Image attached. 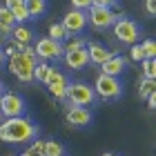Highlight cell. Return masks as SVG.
Wrapping results in <instances>:
<instances>
[{
	"label": "cell",
	"mask_w": 156,
	"mask_h": 156,
	"mask_svg": "<svg viewBox=\"0 0 156 156\" xmlns=\"http://www.w3.org/2000/svg\"><path fill=\"white\" fill-rule=\"evenodd\" d=\"M34 138H38V127L34 120L25 116L5 118L0 125V140L2 143H31Z\"/></svg>",
	"instance_id": "obj_1"
},
{
	"label": "cell",
	"mask_w": 156,
	"mask_h": 156,
	"mask_svg": "<svg viewBox=\"0 0 156 156\" xmlns=\"http://www.w3.org/2000/svg\"><path fill=\"white\" fill-rule=\"evenodd\" d=\"M94 101H96V94L87 83H69L67 85V109L69 107H89Z\"/></svg>",
	"instance_id": "obj_2"
},
{
	"label": "cell",
	"mask_w": 156,
	"mask_h": 156,
	"mask_svg": "<svg viewBox=\"0 0 156 156\" xmlns=\"http://www.w3.org/2000/svg\"><path fill=\"white\" fill-rule=\"evenodd\" d=\"M94 94H98L105 101H116V98L123 96V83L114 76H98L96 85H94Z\"/></svg>",
	"instance_id": "obj_3"
},
{
	"label": "cell",
	"mask_w": 156,
	"mask_h": 156,
	"mask_svg": "<svg viewBox=\"0 0 156 156\" xmlns=\"http://www.w3.org/2000/svg\"><path fill=\"white\" fill-rule=\"evenodd\" d=\"M25 98L20 94H13V91H7V94H0V114L5 118H16L25 114Z\"/></svg>",
	"instance_id": "obj_4"
},
{
	"label": "cell",
	"mask_w": 156,
	"mask_h": 156,
	"mask_svg": "<svg viewBox=\"0 0 156 156\" xmlns=\"http://www.w3.org/2000/svg\"><path fill=\"white\" fill-rule=\"evenodd\" d=\"M112 27H114L116 40L125 42V45H136V40H138V36H140V29H138V25L134 23V20L120 16V18H116V23L112 25Z\"/></svg>",
	"instance_id": "obj_5"
},
{
	"label": "cell",
	"mask_w": 156,
	"mask_h": 156,
	"mask_svg": "<svg viewBox=\"0 0 156 156\" xmlns=\"http://www.w3.org/2000/svg\"><path fill=\"white\" fill-rule=\"evenodd\" d=\"M34 67L36 65H34L31 60H27L20 51H16L9 58V72L16 76L20 83H31L34 80Z\"/></svg>",
	"instance_id": "obj_6"
},
{
	"label": "cell",
	"mask_w": 156,
	"mask_h": 156,
	"mask_svg": "<svg viewBox=\"0 0 156 156\" xmlns=\"http://www.w3.org/2000/svg\"><path fill=\"white\" fill-rule=\"evenodd\" d=\"M87 20L91 25L96 27V29H107L116 23V13L109 9V7H98V5H91L89 7V16Z\"/></svg>",
	"instance_id": "obj_7"
},
{
	"label": "cell",
	"mask_w": 156,
	"mask_h": 156,
	"mask_svg": "<svg viewBox=\"0 0 156 156\" xmlns=\"http://www.w3.org/2000/svg\"><path fill=\"white\" fill-rule=\"evenodd\" d=\"M36 56L42 60H54V58H60L65 56V49H62V42H56L51 38H40L36 42Z\"/></svg>",
	"instance_id": "obj_8"
},
{
	"label": "cell",
	"mask_w": 156,
	"mask_h": 156,
	"mask_svg": "<svg viewBox=\"0 0 156 156\" xmlns=\"http://www.w3.org/2000/svg\"><path fill=\"white\" fill-rule=\"evenodd\" d=\"M62 27H65V31L72 36V34H80L85 27H87V13L85 11H78V9H72L65 13V18H62Z\"/></svg>",
	"instance_id": "obj_9"
},
{
	"label": "cell",
	"mask_w": 156,
	"mask_h": 156,
	"mask_svg": "<svg viewBox=\"0 0 156 156\" xmlns=\"http://www.w3.org/2000/svg\"><path fill=\"white\" fill-rule=\"evenodd\" d=\"M91 112L87 107H69L67 109V123L72 127H87L91 123Z\"/></svg>",
	"instance_id": "obj_10"
},
{
	"label": "cell",
	"mask_w": 156,
	"mask_h": 156,
	"mask_svg": "<svg viewBox=\"0 0 156 156\" xmlns=\"http://www.w3.org/2000/svg\"><path fill=\"white\" fill-rule=\"evenodd\" d=\"M89 62V56H87V49H78V51H72V54H65V65L74 72H80L83 67H87Z\"/></svg>",
	"instance_id": "obj_11"
},
{
	"label": "cell",
	"mask_w": 156,
	"mask_h": 156,
	"mask_svg": "<svg viewBox=\"0 0 156 156\" xmlns=\"http://www.w3.org/2000/svg\"><path fill=\"white\" fill-rule=\"evenodd\" d=\"M87 49V56H89V62H94V65H103L105 60H109L112 54L109 49H105L103 45H98V42H89V47H85Z\"/></svg>",
	"instance_id": "obj_12"
},
{
	"label": "cell",
	"mask_w": 156,
	"mask_h": 156,
	"mask_svg": "<svg viewBox=\"0 0 156 156\" xmlns=\"http://www.w3.org/2000/svg\"><path fill=\"white\" fill-rule=\"evenodd\" d=\"M125 65H127V62H125V58H123V56H112V58L109 60H105L103 62V76H114V78H118L120 74H123V69H125Z\"/></svg>",
	"instance_id": "obj_13"
},
{
	"label": "cell",
	"mask_w": 156,
	"mask_h": 156,
	"mask_svg": "<svg viewBox=\"0 0 156 156\" xmlns=\"http://www.w3.org/2000/svg\"><path fill=\"white\" fill-rule=\"evenodd\" d=\"M11 40H13V42H20V45H27V42L31 40V31L27 29L25 25H13V29H11Z\"/></svg>",
	"instance_id": "obj_14"
},
{
	"label": "cell",
	"mask_w": 156,
	"mask_h": 156,
	"mask_svg": "<svg viewBox=\"0 0 156 156\" xmlns=\"http://www.w3.org/2000/svg\"><path fill=\"white\" fill-rule=\"evenodd\" d=\"M25 5H27V11H29V18H38L47 9L45 0H25Z\"/></svg>",
	"instance_id": "obj_15"
},
{
	"label": "cell",
	"mask_w": 156,
	"mask_h": 156,
	"mask_svg": "<svg viewBox=\"0 0 156 156\" xmlns=\"http://www.w3.org/2000/svg\"><path fill=\"white\" fill-rule=\"evenodd\" d=\"M152 94H156V80H152V78H140V83H138V96L140 98H147Z\"/></svg>",
	"instance_id": "obj_16"
},
{
	"label": "cell",
	"mask_w": 156,
	"mask_h": 156,
	"mask_svg": "<svg viewBox=\"0 0 156 156\" xmlns=\"http://www.w3.org/2000/svg\"><path fill=\"white\" fill-rule=\"evenodd\" d=\"M45 85L47 87H51V85H67V76L58 72V69H49V74L45 78Z\"/></svg>",
	"instance_id": "obj_17"
},
{
	"label": "cell",
	"mask_w": 156,
	"mask_h": 156,
	"mask_svg": "<svg viewBox=\"0 0 156 156\" xmlns=\"http://www.w3.org/2000/svg\"><path fill=\"white\" fill-rule=\"evenodd\" d=\"M45 156H65V147L58 140H45Z\"/></svg>",
	"instance_id": "obj_18"
},
{
	"label": "cell",
	"mask_w": 156,
	"mask_h": 156,
	"mask_svg": "<svg viewBox=\"0 0 156 156\" xmlns=\"http://www.w3.org/2000/svg\"><path fill=\"white\" fill-rule=\"evenodd\" d=\"M49 38H51V40H56V42H62L65 38H69V34L65 31V27H62L60 23H56V25H51V27H49Z\"/></svg>",
	"instance_id": "obj_19"
},
{
	"label": "cell",
	"mask_w": 156,
	"mask_h": 156,
	"mask_svg": "<svg viewBox=\"0 0 156 156\" xmlns=\"http://www.w3.org/2000/svg\"><path fill=\"white\" fill-rule=\"evenodd\" d=\"M140 69H143V78H156V62L154 58H145L143 62H140Z\"/></svg>",
	"instance_id": "obj_20"
},
{
	"label": "cell",
	"mask_w": 156,
	"mask_h": 156,
	"mask_svg": "<svg viewBox=\"0 0 156 156\" xmlns=\"http://www.w3.org/2000/svg\"><path fill=\"white\" fill-rule=\"evenodd\" d=\"M87 47V42H85V38H69L67 45H62V49H65V54H72V51H78V49H85Z\"/></svg>",
	"instance_id": "obj_21"
},
{
	"label": "cell",
	"mask_w": 156,
	"mask_h": 156,
	"mask_svg": "<svg viewBox=\"0 0 156 156\" xmlns=\"http://www.w3.org/2000/svg\"><path fill=\"white\" fill-rule=\"evenodd\" d=\"M49 67L47 62H38L36 67H34V80H40V83H45V78H47V74H49Z\"/></svg>",
	"instance_id": "obj_22"
},
{
	"label": "cell",
	"mask_w": 156,
	"mask_h": 156,
	"mask_svg": "<svg viewBox=\"0 0 156 156\" xmlns=\"http://www.w3.org/2000/svg\"><path fill=\"white\" fill-rule=\"evenodd\" d=\"M27 152H29L31 156H45V140H42V138H34L31 147Z\"/></svg>",
	"instance_id": "obj_23"
},
{
	"label": "cell",
	"mask_w": 156,
	"mask_h": 156,
	"mask_svg": "<svg viewBox=\"0 0 156 156\" xmlns=\"http://www.w3.org/2000/svg\"><path fill=\"white\" fill-rule=\"evenodd\" d=\"M0 25H7V27H13V25H16V18L11 16V11L7 9L5 5L0 7Z\"/></svg>",
	"instance_id": "obj_24"
},
{
	"label": "cell",
	"mask_w": 156,
	"mask_h": 156,
	"mask_svg": "<svg viewBox=\"0 0 156 156\" xmlns=\"http://www.w3.org/2000/svg\"><path fill=\"white\" fill-rule=\"evenodd\" d=\"M67 85H69V83H67ZM67 85H51V87H49L51 96L58 98V101H65V98H67Z\"/></svg>",
	"instance_id": "obj_25"
},
{
	"label": "cell",
	"mask_w": 156,
	"mask_h": 156,
	"mask_svg": "<svg viewBox=\"0 0 156 156\" xmlns=\"http://www.w3.org/2000/svg\"><path fill=\"white\" fill-rule=\"evenodd\" d=\"M140 47H143L145 58H154V56H156V45H154V40H145V42H140Z\"/></svg>",
	"instance_id": "obj_26"
},
{
	"label": "cell",
	"mask_w": 156,
	"mask_h": 156,
	"mask_svg": "<svg viewBox=\"0 0 156 156\" xmlns=\"http://www.w3.org/2000/svg\"><path fill=\"white\" fill-rule=\"evenodd\" d=\"M129 56H132V60H136V62H143L145 60V54H143V47H140V45H132Z\"/></svg>",
	"instance_id": "obj_27"
},
{
	"label": "cell",
	"mask_w": 156,
	"mask_h": 156,
	"mask_svg": "<svg viewBox=\"0 0 156 156\" xmlns=\"http://www.w3.org/2000/svg\"><path fill=\"white\" fill-rule=\"evenodd\" d=\"M69 2H72V5H74V9H78V11H87L89 7L94 5L91 0H69Z\"/></svg>",
	"instance_id": "obj_28"
},
{
	"label": "cell",
	"mask_w": 156,
	"mask_h": 156,
	"mask_svg": "<svg viewBox=\"0 0 156 156\" xmlns=\"http://www.w3.org/2000/svg\"><path fill=\"white\" fill-rule=\"evenodd\" d=\"M91 2L98 5V7H109V9H112V7L118 5V0H91Z\"/></svg>",
	"instance_id": "obj_29"
},
{
	"label": "cell",
	"mask_w": 156,
	"mask_h": 156,
	"mask_svg": "<svg viewBox=\"0 0 156 156\" xmlns=\"http://www.w3.org/2000/svg\"><path fill=\"white\" fill-rule=\"evenodd\" d=\"M145 7L150 16H156V0H145Z\"/></svg>",
	"instance_id": "obj_30"
},
{
	"label": "cell",
	"mask_w": 156,
	"mask_h": 156,
	"mask_svg": "<svg viewBox=\"0 0 156 156\" xmlns=\"http://www.w3.org/2000/svg\"><path fill=\"white\" fill-rule=\"evenodd\" d=\"M2 54H5V58H11V56L16 54V49H13V42H9V45L5 47V51H2Z\"/></svg>",
	"instance_id": "obj_31"
},
{
	"label": "cell",
	"mask_w": 156,
	"mask_h": 156,
	"mask_svg": "<svg viewBox=\"0 0 156 156\" xmlns=\"http://www.w3.org/2000/svg\"><path fill=\"white\" fill-rule=\"evenodd\" d=\"M16 5H25V0H5L7 9H11V7H16Z\"/></svg>",
	"instance_id": "obj_32"
},
{
	"label": "cell",
	"mask_w": 156,
	"mask_h": 156,
	"mask_svg": "<svg viewBox=\"0 0 156 156\" xmlns=\"http://www.w3.org/2000/svg\"><path fill=\"white\" fill-rule=\"evenodd\" d=\"M11 29H13V27H7V25H0V36H11Z\"/></svg>",
	"instance_id": "obj_33"
},
{
	"label": "cell",
	"mask_w": 156,
	"mask_h": 156,
	"mask_svg": "<svg viewBox=\"0 0 156 156\" xmlns=\"http://www.w3.org/2000/svg\"><path fill=\"white\" fill-rule=\"evenodd\" d=\"M147 105H150V109H154V107H156V94L147 96Z\"/></svg>",
	"instance_id": "obj_34"
},
{
	"label": "cell",
	"mask_w": 156,
	"mask_h": 156,
	"mask_svg": "<svg viewBox=\"0 0 156 156\" xmlns=\"http://www.w3.org/2000/svg\"><path fill=\"white\" fill-rule=\"evenodd\" d=\"M5 62V54H2V49H0V65Z\"/></svg>",
	"instance_id": "obj_35"
},
{
	"label": "cell",
	"mask_w": 156,
	"mask_h": 156,
	"mask_svg": "<svg viewBox=\"0 0 156 156\" xmlns=\"http://www.w3.org/2000/svg\"><path fill=\"white\" fill-rule=\"evenodd\" d=\"M103 156H116V154H112V152H105V154H103Z\"/></svg>",
	"instance_id": "obj_36"
},
{
	"label": "cell",
	"mask_w": 156,
	"mask_h": 156,
	"mask_svg": "<svg viewBox=\"0 0 156 156\" xmlns=\"http://www.w3.org/2000/svg\"><path fill=\"white\" fill-rule=\"evenodd\" d=\"M2 120H5V116H2V114H0V125H2Z\"/></svg>",
	"instance_id": "obj_37"
},
{
	"label": "cell",
	"mask_w": 156,
	"mask_h": 156,
	"mask_svg": "<svg viewBox=\"0 0 156 156\" xmlns=\"http://www.w3.org/2000/svg\"><path fill=\"white\" fill-rule=\"evenodd\" d=\"M23 156H31V154H29V152H25V154H23Z\"/></svg>",
	"instance_id": "obj_38"
},
{
	"label": "cell",
	"mask_w": 156,
	"mask_h": 156,
	"mask_svg": "<svg viewBox=\"0 0 156 156\" xmlns=\"http://www.w3.org/2000/svg\"><path fill=\"white\" fill-rule=\"evenodd\" d=\"M0 89H2V83H0Z\"/></svg>",
	"instance_id": "obj_39"
}]
</instances>
